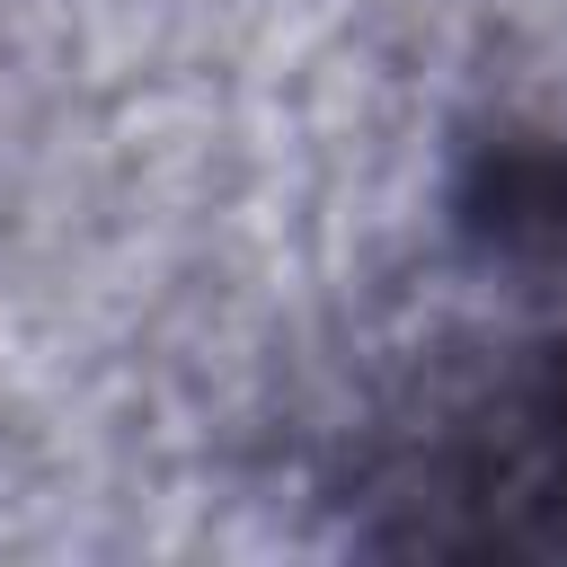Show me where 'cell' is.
<instances>
[{"label":"cell","instance_id":"cell-1","mask_svg":"<svg viewBox=\"0 0 567 567\" xmlns=\"http://www.w3.org/2000/svg\"><path fill=\"white\" fill-rule=\"evenodd\" d=\"M399 549H505L540 558L567 549V346L532 354L496 390L443 408L381 478Z\"/></svg>","mask_w":567,"mask_h":567}]
</instances>
